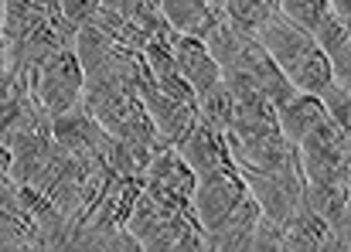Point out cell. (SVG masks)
Wrapping results in <instances>:
<instances>
[{
  "label": "cell",
  "instance_id": "6da1fadb",
  "mask_svg": "<svg viewBox=\"0 0 351 252\" xmlns=\"http://www.w3.org/2000/svg\"><path fill=\"white\" fill-rule=\"evenodd\" d=\"M126 229L136 236L140 249H205V236L198 229H191V222L184 218V212L157 201L147 188L136 198Z\"/></svg>",
  "mask_w": 351,
  "mask_h": 252
},
{
  "label": "cell",
  "instance_id": "7a4b0ae2",
  "mask_svg": "<svg viewBox=\"0 0 351 252\" xmlns=\"http://www.w3.org/2000/svg\"><path fill=\"white\" fill-rule=\"evenodd\" d=\"M249 194L259 201L263 215L273 222L290 218L293 212L304 208V167H300V150L290 147L283 164L273 171H239Z\"/></svg>",
  "mask_w": 351,
  "mask_h": 252
},
{
  "label": "cell",
  "instance_id": "3957f363",
  "mask_svg": "<svg viewBox=\"0 0 351 252\" xmlns=\"http://www.w3.org/2000/svg\"><path fill=\"white\" fill-rule=\"evenodd\" d=\"M300 167L307 181H324V184H338L351 188V143L348 129L338 123H321L314 133H307L300 140Z\"/></svg>",
  "mask_w": 351,
  "mask_h": 252
},
{
  "label": "cell",
  "instance_id": "277c9868",
  "mask_svg": "<svg viewBox=\"0 0 351 252\" xmlns=\"http://www.w3.org/2000/svg\"><path fill=\"white\" fill-rule=\"evenodd\" d=\"M86 96V72L75 58V48H58L38 72V99L55 116L75 110Z\"/></svg>",
  "mask_w": 351,
  "mask_h": 252
},
{
  "label": "cell",
  "instance_id": "5b68a950",
  "mask_svg": "<svg viewBox=\"0 0 351 252\" xmlns=\"http://www.w3.org/2000/svg\"><path fill=\"white\" fill-rule=\"evenodd\" d=\"M136 96H140V103H143L150 123L157 129V140H154L157 150H174L178 140L198 123V103L188 106V103H178V99L164 96V92L154 86V79L143 82V86L136 89Z\"/></svg>",
  "mask_w": 351,
  "mask_h": 252
},
{
  "label": "cell",
  "instance_id": "8992f818",
  "mask_svg": "<svg viewBox=\"0 0 351 252\" xmlns=\"http://www.w3.org/2000/svg\"><path fill=\"white\" fill-rule=\"evenodd\" d=\"M256 41L263 45V51L276 62V68H280L283 75H293V72H297V68L317 51L314 38H311L304 27H297L283 10L273 14V21L256 34Z\"/></svg>",
  "mask_w": 351,
  "mask_h": 252
},
{
  "label": "cell",
  "instance_id": "52a82bcc",
  "mask_svg": "<svg viewBox=\"0 0 351 252\" xmlns=\"http://www.w3.org/2000/svg\"><path fill=\"white\" fill-rule=\"evenodd\" d=\"M245 194H249V188H245L239 171H212V174L198 177L191 205H195V215L202 218V225L208 229L219 218H226Z\"/></svg>",
  "mask_w": 351,
  "mask_h": 252
},
{
  "label": "cell",
  "instance_id": "ba28073f",
  "mask_svg": "<svg viewBox=\"0 0 351 252\" xmlns=\"http://www.w3.org/2000/svg\"><path fill=\"white\" fill-rule=\"evenodd\" d=\"M174 150L195 171V177L212 174V171H235V160H232V153H229L226 133H215L212 126H205L202 120L178 140Z\"/></svg>",
  "mask_w": 351,
  "mask_h": 252
},
{
  "label": "cell",
  "instance_id": "9c48e42d",
  "mask_svg": "<svg viewBox=\"0 0 351 252\" xmlns=\"http://www.w3.org/2000/svg\"><path fill=\"white\" fill-rule=\"evenodd\" d=\"M51 133H55V143H62L72 153H99V157H106L110 147H113V136L86 110V103H79L75 110H69L62 116H55Z\"/></svg>",
  "mask_w": 351,
  "mask_h": 252
},
{
  "label": "cell",
  "instance_id": "30bf717a",
  "mask_svg": "<svg viewBox=\"0 0 351 252\" xmlns=\"http://www.w3.org/2000/svg\"><path fill=\"white\" fill-rule=\"evenodd\" d=\"M226 143H229V153L235 160V171H273L283 164L290 143L283 140L280 126L273 129H263V133H226Z\"/></svg>",
  "mask_w": 351,
  "mask_h": 252
},
{
  "label": "cell",
  "instance_id": "8fae6325",
  "mask_svg": "<svg viewBox=\"0 0 351 252\" xmlns=\"http://www.w3.org/2000/svg\"><path fill=\"white\" fill-rule=\"evenodd\" d=\"M259 215H263L259 201H256L252 194H245L226 218H219L215 225L205 229V249H222V252L249 249Z\"/></svg>",
  "mask_w": 351,
  "mask_h": 252
},
{
  "label": "cell",
  "instance_id": "7c38bea8",
  "mask_svg": "<svg viewBox=\"0 0 351 252\" xmlns=\"http://www.w3.org/2000/svg\"><path fill=\"white\" fill-rule=\"evenodd\" d=\"M160 17L181 34V38H195V41H205L219 24H222V14H219V0H164L157 3Z\"/></svg>",
  "mask_w": 351,
  "mask_h": 252
},
{
  "label": "cell",
  "instance_id": "4fadbf2b",
  "mask_svg": "<svg viewBox=\"0 0 351 252\" xmlns=\"http://www.w3.org/2000/svg\"><path fill=\"white\" fill-rule=\"evenodd\" d=\"M171 55H174V62H178V75L195 89V96H202V92H208L212 86L222 82V72H219V65L212 62V55L205 51V41L181 38V34L174 31V38H171Z\"/></svg>",
  "mask_w": 351,
  "mask_h": 252
},
{
  "label": "cell",
  "instance_id": "5bb4252c",
  "mask_svg": "<svg viewBox=\"0 0 351 252\" xmlns=\"http://www.w3.org/2000/svg\"><path fill=\"white\" fill-rule=\"evenodd\" d=\"M304 208H311L328 232L348 236V191L324 181H304Z\"/></svg>",
  "mask_w": 351,
  "mask_h": 252
},
{
  "label": "cell",
  "instance_id": "9a60e30c",
  "mask_svg": "<svg viewBox=\"0 0 351 252\" xmlns=\"http://www.w3.org/2000/svg\"><path fill=\"white\" fill-rule=\"evenodd\" d=\"M276 123H280V133H283V140L290 147H300V140L307 133H314L321 123H328V113H324V106H321L317 96L297 92L283 110H276Z\"/></svg>",
  "mask_w": 351,
  "mask_h": 252
},
{
  "label": "cell",
  "instance_id": "2e32d148",
  "mask_svg": "<svg viewBox=\"0 0 351 252\" xmlns=\"http://www.w3.org/2000/svg\"><path fill=\"white\" fill-rule=\"evenodd\" d=\"M314 45L321 48V55L331 65V75L338 86H348L351 79V41H348V27H341L331 14L321 21V27L314 31Z\"/></svg>",
  "mask_w": 351,
  "mask_h": 252
},
{
  "label": "cell",
  "instance_id": "e0dca14e",
  "mask_svg": "<svg viewBox=\"0 0 351 252\" xmlns=\"http://www.w3.org/2000/svg\"><path fill=\"white\" fill-rule=\"evenodd\" d=\"M219 14L226 24H232L235 31L256 38L273 14H280V0H263V3H245V0H219Z\"/></svg>",
  "mask_w": 351,
  "mask_h": 252
},
{
  "label": "cell",
  "instance_id": "ac0fdd59",
  "mask_svg": "<svg viewBox=\"0 0 351 252\" xmlns=\"http://www.w3.org/2000/svg\"><path fill=\"white\" fill-rule=\"evenodd\" d=\"M157 157V147L154 143H140V140H117L113 136V147L106 153V164L123 174V177H140L147 181V171Z\"/></svg>",
  "mask_w": 351,
  "mask_h": 252
},
{
  "label": "cell",
  "instance_id": "d6986e66",
  "mask_svg": "<svg viewBox=\"0 0 351 252\" xmlns=\"http://www.w3.org/2000/svg\"><path fill=\"white\" fill-rule=\"evenodd\" d=\"M48 24V3H3V41L24 45L38 27Z\"/></svg>",
  "mask_w": 351,
  "mask_h": 252
},
{
  "label": "cell",
  "instance_id": "ffe728a7",
  "mask_svg": "<svg viewBox=\"0 0 351 252\" xmlns=\"http://www.w3.org/2000/svg\"><path fill=\"white\" fill-rule=\"evenodd\" d=\"M280 232H283V249H321L328 225L311 208H300V212H293L290 218L280 222Z\"/></svg>",
  "mask_w": 351,
  "mask_h": 252
},
{
  "label": "cell",
  "instance_id": "44dd1931",
  "mask_svg": "<svg viewBox=\"0 0 351 252\" xmlns=\"http://www.w3.org/2000/svg\"><path fill=\"white\" fill-rule=\"evenodd\" d=\"M232 116H235V99L222 82L198 96V120L205 126H212L215 133H226L232 126Z\"/></svg>",
  "mask_w": 351,
  "mask_h": 252
},
{
  "label": "cell",
  "instance_id": "7402d4cb",
  "mask_svg": "<svg viewBox=\"0 0 351 252\" xmlns=\"http://www.w3.org/2000/svg\"><path fill=\"white\" fill-rule=\"evenodd\" d=\"M245 41H249V34L235 31L232 24H226V21H222V24L205 38V51L212 55V62H215V65H219V72H222V68H229V65L235 62V55L245 48Z\"/></svg>",
  "mask_w": 351,
  "mask_h": 252
},
{
  "label": "cell",
  "instance_id": "603a6c76",
  "mask_svg": "<svg viewBox=\"0 0 351 252\" xmlns=\"http://www.w3.org/2000/svg\"><path fill=\"white\" fill-rule=\"evenodd\" d=\"M280 10L297 24V27H304L311 38H314V31L321 27V21L331 14L328 10V0H314V3H304V0H287V3H280Z\"/></svg>",
  "mask_w": 351,
  "mask_h": 252
},
{
  "label": "cell",
  "instance_id": "cb8c5ba5",
  "mask_svg": "<svg viewBox=\"0 0 351 252\" xmlns=\"http://www.w3.org/2000/svg\"><path fill=\"white\" fill-rule=\"evenodd\" d=\"M321 106H324V113H328V120L331 123H338L341 129H351V120H348V86H338V82H331L321 96Z\"/></svg>",
  "mask_w": 351,
  "mask_h": 252
},
{
  "label": "cell",
  "instance_id": "d4e9b609",
  "mask_svg": "<svg viewBox=\"0 0 351 252\" xmlns=\"http://www.w3.org/2000/svg\"><path fill=\"white\" fill-rule=\"evenodd\" d=\"M249 249H256V252H283V232H280V222H273V218L259 215Z\"/></svg>",
  "mask_w": 351,
  "mask_h": 252
}]
</instances>
